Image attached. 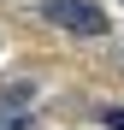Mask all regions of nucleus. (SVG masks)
<instances>
[{
  "mask_svg": "<svg viewBox=\"0 0 124 130\" xmlns=\"http://www.w3.org/2000/svg\"><path fill=\"white\" fill-rule=\"evenodd\" d=\"M47 18L71 36H107V18H100L95 0H47Z\"/></svg>",
  "mask_w": 124,
  "mask_h": 130,
  "instance_id": "nucleus-1",
  "label": "nucleus"
},
{
  "mask_svg": "<svg viewBox=\"0 0 124 130\" xmlns=\"http://www.w3.org/2000/svg\"><path fill=\"white\" fill-rule=\"evenodd\" d=\"M30 106H36V83H6L0 89V130H30Z\"/></svg>",
  "mask_w": 124,
  "mask_h": 130,
  "instance_id": "nucleus-2",
  "label": "nucleus"
},
{
  "mask_svg": "<svg viewBox=\"0 0 124 130\" xmlns=\"http://www.w3.org/2000/svg\"><path fill=\"white\" fill-rule=\"evenodd\" d=\"M100 118H107V130H124V106H107Z\"/></svg>",
  "mask_w": 124,
  "mask_h": 130,
  "instance_id": "nucleus-3",
  "label": "nucleus"
}]
</instances>
